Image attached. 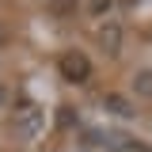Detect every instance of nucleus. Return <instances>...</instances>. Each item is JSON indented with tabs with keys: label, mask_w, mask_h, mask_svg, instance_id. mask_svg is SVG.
I'll list each match as a JSON object with an SVG mask.
<instances>
[{
	"label": "nucleus",
	"mask_w": 152,
	"mask_h": 152,
	"mask_svg": "<svg viewBox=\"0 0 152 152\" xmlns=\"http://www.w3.org/2000/svg\"><path fill=\"white\" fill-rule=\"evenodd\" d=\"M12 126H15V133L23 141H34L38 133L46 129V110L38 103H31V99H23V103H15V110H12Z\"/></svg>",
	"instance_id": "nucleus-1"
},
{
	"label": "nucleus",
	"mask_w": 152,
	"mask_h": 152,
	"mask_svg": "<svg viewBox=\"0 0 152 152\" xmlns=\"http://www.w3.org/2000/svg\"><path fill=\"white\" fill-rule=\"evenodd\" d=\"M57 69H61V80H69V84H88L91 80V57L84 50H61Z\"/></svg>",
	"instance_id": "nucleus-2"
},
{
	"label": "nucleus",
	"mask_w": 152,
	"mask_h": 152,
	"mask_svg": "<svg viewBox=\"0 0 152 152\" xmlns=\"http://www.w3.org/2000/svg\"><path fill=\"white\" fill-rule=\"evenodd\" d=\"M84 148H91V152H122V148H129V137L114 133V129H88L84 133Z\"/></svg>",
	"instance_id": "nucleus-3"
},
{
	"label": "nucleus",
	"mask_w": 152,
	"mask_h": 152,
	"mask_svg": "<svg viewBox=\"0 0 152 152\" xmlns=\"http://www.w3.org/2000/svg\"><path fill=\"white\" fill-rule=\"evenodd\" d=\"M95 46L107 57L122 53V23L118 19H107V23H95Z\"/></svg>",
	"instance_id": "nucleus-4"
},
{
	"label": "nucleus",
	"mask_w": 152,
	"mask_h": 152,
	"mask_svg": "<svg viewBox=\"0 0 152 152\" xmlns=\"http://www.w3.org/2000/svg\"><path fill=\"white\" fill-rule=\"evenodd\" d=\"M103 110H107V114H114V118H133V114H137V107H133L126 95L107 91V95H103Z\"/></svg>",
	"instance_id": "nucleus-5"
},
{
	"label": "nucleus",
	"mask_w": 152,
	"mask_h": 152,
	"mask_svg": "<svg viewBox=\"0 0 152 152\" xmlns=\"http://www.w3.org/2000/svg\"><path fill=\"white\" fill-rule=\"evenodd\" d=\"M129 91L137 95V99H152V69H133Z\"/></svg>",
	"instance_id": "nucleus-6"
},
{
	"label": "nucleus",
	"mask_w": 152,
	"mask_h": 152,
	"mask_svg": "<svg viewBox=\"0 0 152 152\" xmlns=\"http://www.w3.org/2000/svg\"><path fill=\"white\" fill-rule=\"evenodd\" d=\"M88 8H91V19L107 23V19H114V8H118V0H91Z\"/></svg>",
	"instance_id": "nucleus-7"
},
{
	"label": "nucleus",
	"mask_w": 152,
	"mask_h": 152,
	"mask_svg": "<svg viewBox=\"0 0 152 152\" xmlns=\"http://www.w3.org/2000/svg\"><path fill=\"white\" fill-rule=\"evenodd\" d=\"M57 122H61V126L69 129L72 122H80V114H72V107H61V114H57Z\"/></svg>",
	"instance_id": "nucleus-8"
},
{
	"label": "nucleus",
	"mask_w": 152,
	"mask_h": 152,
	"mask_svg": "<svg viewBox=\"0 0 152 152\" xmlns=\"http://www.w3.org/2000/svg\"><path fill=\"white\" fill-rule=\"evenodd\" d=\"M4 103H8V91H4V84H0V107H4Z\"/></svg>",
	"instance_id": "nucleus-9"
},
{
	"label": "nucleus",
	"mask_w": 152,
	"mask_h": 152,
	"mask_svg": "<svg viewBox=\"0 0 152 152\" xmlns=\"http://www.w3.org/2000/svg\"><path fill=\"white\" fill-rule=\"evenodd\" d=\"M0 38H4V31H0Z\"/></svg>",
	"instance_id": "nucleus-10"
}]
</instances>
